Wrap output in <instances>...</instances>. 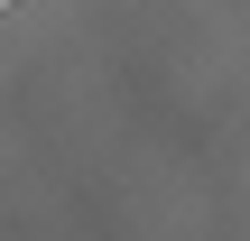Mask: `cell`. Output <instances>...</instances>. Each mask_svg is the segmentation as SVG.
I'll return each instance as SVG.
<instances>
[{"instance_id":"cell-1","label":"cell","mask_w":250,"mask_h":241,"mask_svg":"<svg viewBox=\"0 0 250 241\" xmlns=\"http://www.w3.org/2000/svg\"><path fill=\"white\" fill-rule=\"evenodd\" d=\"M0 9H9V0H0Z\"/></svg>"}]
</instances>
